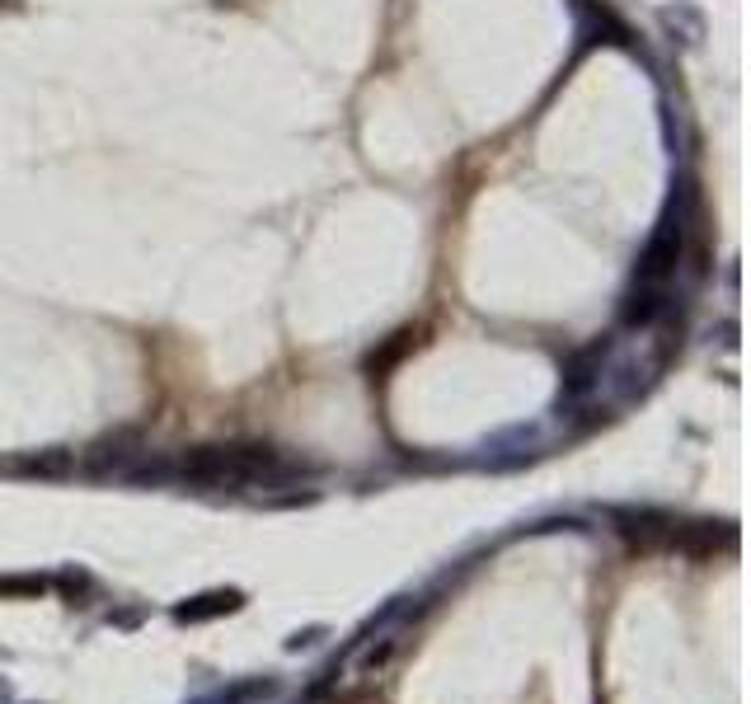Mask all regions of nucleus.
<instances>
[{"label": "nucleus", "mask_w": 751, "mask_h": 704, "mask_svg": "<svg viewBox=\"0 0 751 704\" xmlns=\"http://www.w3.org/2000/svg\"><path fill=\"white\" fill-rule=\"evenodd\" d=\"M212 704H240V695H235V690H230V695H221V700H212Z\"/></svg>", "instance_id": "5"}, {"label": "nucleus", "mask_w": 751, "mask_h": 704, "mask_svg": "<svg viewBox=\"0 0 751 704\" xmlns=\"http://www.w3.org/2000/svg\"><path fill=\"white\" fill-rule=\"evenodd\" d=\"M606 352H611V343H606V338H597V343H587L583 352H573V357H568L564 390H559V414H564V409H578L583 399L597 395L601 371H606Z\"/></svg>", "instance_id": "1"}, {"label": "nucleus", "mask_w": 751, "mask_h": 704, "mask_svg": "<svg viewBox=\"0 0 751 704\" xmlns=\"http://www.w3.org/2000/svg\"><path fill=\"white\" fill-rule=\"evenodd\" d=\"M141 456H146L141 432H113V437H99V442L85 451V465L99 470V475H127Z\"/></svg>", "instance_id": "2"}, {"label": "nucleus", "mask_w": 751, "mask_h": 704, "mask_svg": "<svg viewBox=\"0 0 751 704\" xmlns=\"http://www.w3.org/2000/svg\"><path fill=\"white\" fill-rule=\"evenodd\" d=\"M0 592H43V582L38 578H0Z\"/></svg>", "instance_id": "4"}, {"label": "nucleus", "mask_w": 751, "mask_h": 704, "mask_svg": "<svg viewBox=\"0 0 751 704\" xmlns=\"http://www.w3.org/2000/svg\"><path fill=\"white\" fill-rule=\"evenodd\" d=\"M245 606V597L240 592H202V597L184 601V606H174V620H216V615H230V611H240Z\"/></svg>", "instance_id": "3"}]
</instances>
